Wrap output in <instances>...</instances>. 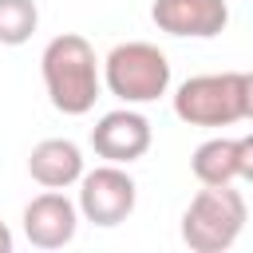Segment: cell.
<instances>
[{"instance_id":"obj_1","label":"cell","mask_w":253,"mask_h":253,"mask_svg":"<svg viewBox=\"0 0 253 253\" xmlns=\"http://www.w3.org/2000/svg\"><path fill=\"white\" fill-rule=\"evenodd\" d=\"M40 75H43L47 99L59 115H87L103 87L95 47L79 32H63V36L47 40V47L40 55Z\"/></svg>"},{"instance_id":"obj_2","label":"cell","mask_w":253,"mask_h":253,"mask_svg":"<svg viewBox=\"0 0 253 253\" xmlns=\"http://www.w3.org/2000/svg\"><path fill=\"white\" fill-rule=\"evenodd\" d=\"M249 221L245 198L229 186H202L182 213V241L194 253H225Z\"/></svg>"},{"instance_id":"obj_3","label":"cell","mask_w":253,"mask_h":253,"mask_svg":"<svg viewBox=\"0 0 253 253\" xmlns=\"http://www.w3.org/2000/svg\"><path fill=\"white\" fill-rule=\"evenodd\" d=\"M103 83L126 107L154 103L170 91V59H166V51H158L146 40L115 43L103 59Z\"/></svg>"},{"instance_id":"obj_4","label":"cell","mask_w":253,"mask_h":253,"mask_svg":"<svg viewBox=\"0 0 253 253\" xmlns=\"http://www.w3.org/2000/svg\"><path fill=\"white\" fill-rule=\"evenodd\" d=\"M174 115L190 126H229L245 119V71L186 79L174 91Z\"/></svg>"},{"instance_id":"obj_5","label":"cell","mask_w":253,"mask_h":253,"mask_svg":"<svg viewBox=\"0 0 253 253\" xmlns=\"http://www.w3.org/2000/svg\"><path fill=\"white\" fill-rule=\"evenodd\" d=\"M134 202H138V186L119 162H103L79 178V213L91 225L111 229L126 221L134 213Z\"/></svg>"},{"instance_id":"obj_6","label":"cell","mask_w":253,"mask_h":253,"mask_svg":"<svg viewBox=\"0 0 253 253\" xmlns=\"http://www.w3.org/2000/svg\"><path fill=\"white\" fill-rule=\"evenodd\" d=\"M154 142V130H150V119L130 111V107H119V111H107L95 126H91V150L103 158V162H119V166H130L138 162Z\"/></svg>"},{"instance_id":"obj_7","label":"cell","mask_w":253,"mask_h":253,"mask_svg":"<svg viewBox=\"0 0 253 253\" xmlns=\"http://www.w3.org/2000/svg\"><path fill=\"white\" fill-rule=\"evenodd\" d=\"M150 20L166 36L182 40H213L229 24V4L225 0H154Z\"/></svg>"},{"instance_id":"obj_8","label":"cell","mask_w":253,"mask_h":253,"mask_svg":"<svg viewBox=\"0 0 253 253\" xmlns=\"http://www.w3.org/2000/svg\"><path fill=\"white\" fill-rule=\"evenodd\" d=\"M79 229V202L59 190H43L24 206V237L36 249H63Z\"/></svg>"},{"instance_id":"obj_9","label":"cell","mask_w":253,"mask_h":253,"mask_svg":"<svg viewBox=\"0 0 253 253\" xmlns=\"http://www.w3.org/2000/svg\"><path fill=\"white\" fill-rule=\"evenodd\" d=\"M28 174L43 190H67L87 174L83 170V150L71 138H43L28 154Z\"/></svg>"},{"instance_id":"obj_10","label":"cell","mask_w":253,"mask_h":253,"mask_svg":"<svg viewBox=\"0 0 253 253\" xmlns=\"http://www.w3.org/2000/svg\"><path fill=\"white\" fill-rule=\"evenodd\" d=\"M190 170L202 186H229L237 178V138H206L194 150Z\"/></svg>"},{"instance_id":"obj_11","label":"cell","mask_w":253,"mask_h":253,"mask_svg":"<svg viewBox=\"0 0 253 253\" xmlns=\"http://www.w3.org/2000/svg\"><path fill=\"white\" fill-rule=\"evenodd\" d=\"M40 24V8L36 0H0V43L4 47H20L32 40Z\"/></svg>"},{"instance_id":"obj_12","label":"cell","mask_w":253,"mask_h":253,"mask_svg":"<svg viewBox=\"0 0 253 253\" xmlns=\"http://www.w3.org/2000/svg\"><path fill=\"white\" fill-rule=\"evenodd\" d=\"M237 178L253 182V134L237 138Z\"/></svg>"},{"instance_id":"obj_13","label":"cell","mask_w":253,"mask_h":253,"mask_svg":"<svg viewBox=\"0 0 253 253\" xmlns=\"http://www.w3.org/2000/svg\"><path fill=\"white\" fill-rule=\"evenodd\" d=\"M245 119H253V71H245Z\"/></svg>"},{"instance_id":"obj_14","label":"cell","mask_w":253,"mask_h":253,"mask_svg":"<svg viewBox=\"0 0 253 253\" xmlns=\"http://www.w3.org/2000/svg\"><path fill=\"white\" fill-rule=\"evenodd\" d=\"M12 245H16V241H12V229L0 221V253H12Z\"/></svg>"}]
</instances>
